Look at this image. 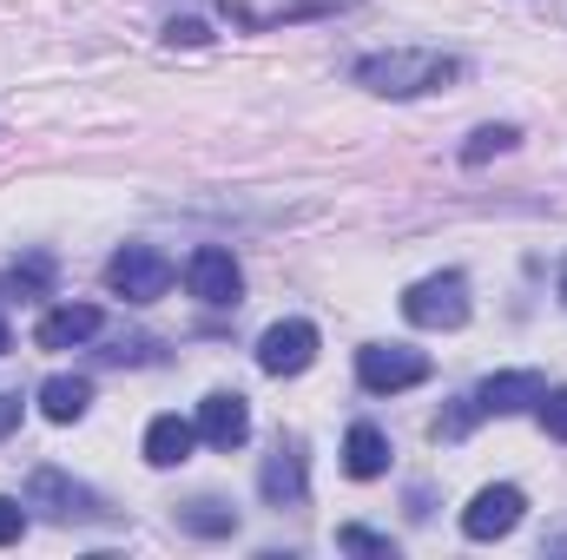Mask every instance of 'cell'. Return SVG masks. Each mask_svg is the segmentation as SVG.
I'll list each match as a JSON object with an SVG mask.
<instances>
[{
    "label": "cell",
    "instance_id": "cell-23",
    "mask_svg": "<svg viewBox=\"0 0 567 560\" xmlns=\"http://www.w3.org/2000/svg\"><path fill=\"white\" fill-rule=\"evenodd\" d=\"M47 278H53V265H47V258H27V265H13V283H20V290H40Z\"/></svg>",
    "mask_w": 567,
    "mask_h": 560
},
{
    "label": "cell",
    "instance_id": "cell-11",
    "mask_svg": "<svg viewBox=\"0 0 567 560\" xmlns=\"http://www.w3.org/2000/svg\"><path fill=\"white\" fill-rule=\"evenodd\" d=\"M100 303H60V310H47L40 323H33V343L40 350H80V343H93L100 336Z\"/></svg>",
    "mask_w": 567,
    "mask_h": 560
},
{
    "label": "cell",
    "instance_id": "cell-2",
    "mask_svg": "<svg viewBox=\"0 0 567 560\" xmlns=\"http://www.w3.org/2000/svg\"><path fill=\"white\" fill-rule=\"evenodd\" d=\"M403 317L416 330H462L468 323V278L462 271H435V278L403 290Z\"/></svg>",
    "mask_w": 567,
    "mask_h": 560
},
{
    "label": "cell",
    "instance_id": "cell-14",
    "mask_svg": "<svg viewBox=\"0 0 567 560\" xmlns=\"http://www.w3.org/2000/svg\"><path fill=\"white\" fill-rule=\"evenodd\" d=\"M390 468V435L377 428V422H357L350 435H343V475L350 481H377Z\"/></svg>",
    "mask_w": 567,
    "mask_h": 560
},
{
    "label": "cell",
    "instance_id": "cell-22",
    "mask_svg": "<svg viewBox=\"0 0 567 560\" xmlns=\"http://www.w3.org/2000/svg\"><path fill=\"white\" fill-rule=\"evenodd\" d=\"M20 535H27V508L13 495H0V548H13Z\"/></svg>",
    "mask_w": 567,
    "mask_h": 560
},
{
    "label": "cell",
    "instance_id": "cell-24",
    "mask_svg": "<svg viewBox=\"0 0 567 560\" xmlns=\"http://www.w3.org/2000/svg\"><path fill=\"white\" fill-rule=\"evenodd\" d=\"M20 428V396H0V442Z\"/></svg>",
    "mask_w": 567,
    "mask_h": 560
},
{
    "label": "cell",
    "instance_id": "cell-21",
    "mask_svg": "<svg viewBox=\"0 0 567 560\" xmlns=\"http://www.w3.org/2000/svg\"><path fill=\"white\" fill-rule=\"evenodd\" d=\"M165 46H212V27L205 20H172L165 27Z\"/></svg>",
    "mask_w": 567,
    "mask_h": 560
},
{
    "label": "cell",
    "instance_id": "cell-1",
    "mask_svg": "<svg viewBox=\"0 0 567 560\" xmlns=\"http://www.w3.org/2000/svg\"><path fill=\"white\" fill-rule=\"evenodd\" d=\"M462 80V60L455 53H429V46H390V53H370L357 60V86H370L377 100H416Z\"/></svg>",
    "mask_w": 567,
    "mask_h": 560
},
{
    "label": "cell",
    "instance_id": "cell-3",
    "mask_svg": "<svg viewBox=\"0 0 567 560\" xmlns=\"http://www.w3.org/2000/svg\"><path fill=\"white\" fill-rule=\"evenodd\" d=\"M27 508H40L53 521H106V501L86 481H73L66 468H33L27 475Z\"/></svg>",
    "mask_w": 567,
    "mask_h": 560
},
{
    "label": "cell",
    "instance_id": "cell-17",
    "mask_svg": "<svg viewBox=\"0 0 567 560\" xmlns=\"http://www.w3.org/2000/svg\"><path fill=\"white\" fill-rule=\"evenodd\" d=\"M515 126H475L468 145H462V165H488V158H502V152H515Z\"/></svg>",
    "mask_w": 567,
    "mask_h": 560
},
{
    "label": "cell",
    "instance_id": "cell-19",
    "mask_svg": "<svg viewBox=\"0 0 567 560\" xmlns=\"http://www.w3.org/2000/svg\"><path fill=\"white\" fill-rule=\"evenodd\" d=\"M535 409H542V428H548L555 442H567V390H548Z\"/></svg>",
    "mask_w": 567,
    "mask_h": 560
},
{
    "label": "cell",
    "instance_id": "cell-9",
    "mask_svg": "<svg viewBox=\"0 0 567 560\" xmlns=\"http://www.w3.org/2000/svg\"><path fill=\"white\" fill-rule=\"evenodd\" d=\"M198 442H212V448H245V435H251V403L238 396V390H212L205 403H198Z\"/></svg>",
    "mask_w": 567,
    "mask_h": 560
},
{
    "label": "cell",
    "instance_id": "cell-25",
    "mask_svg": "<svg viewBox=\"0 0 567 560\" xmlns=\"http://www.w3.org/2000/svg\"><path fill=\"white\" fill-rule=\"evenodd\" d=\"M7 350H13V330H7V317H0V356H7Z\"/></svg>",
    "mask_w": 567,
    "mask_h": 560
},
{
    "label": "cell",
    "instance_id": "cell-26",
    "mask_svg": "<svg viewBox=\"0 0 567 560\" xmlns=\"http://www.w3.org/2000/svg\"><path fill=\"white\" fill-rule=\"evenodd\" d=\"M561 303H567V271H561Z\"/></svg>",
    "mask_w": 567,
    "mask_h": 560
},
{
    "label": "cell",
    "instance_id": "cell-16",
    "mask_svg": "<svg viewBox=\"0 0 567 560\" xmlns=\"http://www.w3.org/2000/svg\"><path fill=\"white\" fill-rule=\"evenodd\" d=\"M178 528H185V535H198V541H225V535H238V508H225V501L198 495V501H185V508H178Z\"/></svg>",
    "mask_w": 567,
    "mask_h": 560
},
{
    "label": "cell",
    "instance_id": "cell-8",
    "mask_svg": "<svg viewBox=\"0 0 567 560\" xmlns=\"http://www.w3.org/2000/svg\"><path fill=\"white\" fill-rule=\"evenodd\" d=\"M310 363H317V323L284 317V323H271V330L258 336V370H265V376H303Z\"/></svg>",
    "mask_w": 567,
    "mask_h": 560
},
{
    "label": "cell",
    "instance_id": "cell-7",
    "mask_svg": "<svg viewBox=\"0 0 567 560\" xmlns=\"http://www.w3.org/2000/svg\"><path fill=\"white\" fill-rule=\"evenodd\" d=\"M522 515H528V495H522L515 481H495V488H482V495L462 508V535H468V541H502V535L522 528Z\"/></svg>",
    "mask_w": 567,
    "mask_h": 560
},
{
    "label": "cell",
    "instance_id": "cell-18",
    "mask_svg": "<svg viewBox=\"0 0 567 560\" xmlns=\"http://www.w3.org/2000/svg\"><path fill=\"white\" fill-rule=\"evenodd\" d=\"M337 548H350V554H390V560H396V541H390V535H370V528H337Z\"/></svg>",
    "mask_w": 567,
    "mask_h": 560
},
{
    "label": "cell",
    "instance_id": "cell-4",
    "mask_svg": "<svg viewBox=\"0 0 567 560\" xmlns=\"http://www.w3.org/2000/svg\"><path fill=\"white\" fill-rule=\"evenodd\" d=\"M106 290L126 297V303H158V297L172 290V258L152 251V245H126V251H113V265H106Z\"/></svg>",
    "mask_w": 567,
    "mask_h": 560
},
{
    "label": "cell",
    "instance_id": "cell-5",
    "mask_svg": "<svg viewBox=\"0 0 567 560\" xmlns=\"http://www.w3.org/2000/svg\"><path fill=\"white\" fill-rule=\"evenodd\" d=\"M357 383L370 396L416 390V383H429V356L423 350H403V343H370V350H357Z\"/></svg>",
    "mask_w": 567,
    "mask_h": 560
},
{
    "label": "cell",
    "instance_id": "cell-15",
    "mask_svg": "<svg viewBox=\"0 0 567 560\" xmlns=\"http://www.w3.org/2000/svg\"><path fill=\"white\" fill-rule=\"evenodd\" d=\"M86 409H93V383H86V376H47V383H40V416L47 422L66 428V422H80Z\"/></svg>",
    "mask_w": 567,
    "mask_h": 560
},
{
    "label": "cell",
    "instance_id": "cell-12",
    "mask_svg": "<svg viewBox=\"0 0 567 560\" xmlns=\"http://www.w3.org/2000/svg\"><path fill=\"white\" fill-rule=\"evenodd\" d=\"M258 495H265L271 508H297V501L310 495V468H303V448H297V442H284L278 455L258 468Z\"/></svg>",
    "mask_w": 567,
    "mask_h": 560
},
{
    "label": "cell",
    "instance_id": "cell-20",
    "mask_svg": "<svg viewBox=\"0 0 567 560\" xmlns=\"http://www.w3.org/2000/svg\"><path fill=\"white\" fill-rule=\"evenodd\" d=\"M475 416H482V403H475V396H462L449 416L435 422V435H468V428H475Z\"/></svg>",
    "mask_w": 567,
    "mask_h": 560
},
{
    "label": "cell",
    "instance_id": "cell-13",
    "mask_svg": "<svg viewBox=\"0 0 567 560\" xmlns=\"http://www.w3.org/2000/svg\"><path fill=\"white\" fill-rule=\"evenodd\" d=\"M192 448H198V422H178V416L145 422V462L152 468H178V462H192Z\"/></svg>",
    "mask_w": 567,
    "mask_h": 560
},
{
    "label": "cell",
    "instance_id": "cell-10",
    "mask_svg": "<svg viewBox=\"0 0 567 560\" xmlns=\"http://www.w3.org/2000/svg\"><path fill=\"white\" fill-rule=\"evenodd\" d=\"M548 396V383H542V370H495L482 390H475V403H482V416H522V409H535Z\"/></svg>",
    "mask_w": 567,
    "mask_h": 560
},
{
    "label": "cell",
    "instance_id": "cell-6",
    "mask_svg": "<svg viewBox=\"0 0 567 560\" xmlns=\"http://www.w3.org/2000/svg\"><path fill=\"white\" fill-rule=\"evenodd\" d=\"M185 290H192L198 303H212V310H231V303L245 297V271H238V258H231L225 245H198V251L185 258Z\"/></svg>",
    "mask_w": 567,
    "mask_h": 560
}]
</instances>
